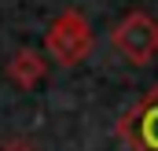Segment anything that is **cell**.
<instances>
[{"label":"cell","instance_id":"6da1fadb","mask_svg":"<svg viewBox=\"0 0 158 151\" xmlns=\"http://www.w3.org/2000/svg\"><path fill=\"white\" fill-rule=\"evenodd\" d=\"M110 41H114V48H118L129 63L143 67V63H151L158 55V22L147 11H132V15H125L118 26H114Z\"/></svg>","mask_w":158,"mask_h":151},{"label":"cell","instance_id":"7a4b0ae2","mask_svg":"<svg viewBox=\"0 0 158 151\" xmlns=\"http://www.w3.org/2000/svg\"><path fill=\"white\" fill-rule=\"evenodd\" d=\"M48 48H52V55H55L63 67H77L81 59L88 55L92 33H88L81 11H63V15L55 19V26L48 30Z\"/></svg>","mask_w":158,"mask_h":151},{"label":"cell","instance_id":"3957f363","mask_svg":"<svg viewBox=\"0 0 158 151\" xmlns=\"http://www.w3.org/2000/svg\"><path fill=\"white\" fill-rule=\"evenodd\" d=\"M121 136L132 151H158V88L147 92L132 111L121 118Z\"/></svg>","mask_w":158,"mask_h":151},{"label":"cell","instance_id":"277c9868","mask_svg":"<svg viewBox=\"0 0 158 151\" xmlns=\"http://www.w3.org/2000/svg\"><path fill=\"white\" fill-rule=\"evenodd\" d=\"M7 74L15 77L22 88H30V85H37L40 77H44V59H40L33 48H22V52L7 63Z\"/></svg>","mask_w":158,"mask_h":151},{"label":"cell","instance_id":"5b68a950","mask_svg":"<svg viewBox=\"0 0 158 151\" xmlns=\"http://www.w3.org/2000/svg\"><path fill=\"white\" fill-rule=\"evenodd\" d=\"M0 151H33L30 144H7V148H0Z\"/></svg>","mask_w":158,"mask_h":151}]
</instances>
